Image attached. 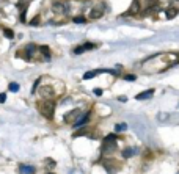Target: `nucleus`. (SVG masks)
I'll use <instances>...</instances> for the list:
<instances>
[{
  "instance_id": "obj_17",
  "label": "nucleus",
  "mask_w": 179,
  "mask_h": 174,
  "mask_svg": "<svg viewBox=\"0 0 179 174\" xmlns=\"http://www.w3.org/2000/svg\"><path fill=\"white\" fill-rule=\"evenodd\" d=\"M88 127H82V130H79V132L74 133V137H80V135H88Z\"/></svg>"
},
{
  "instance_id": "obj_18",
  "label": "nucleus",
  "mask_w": 179,
  "mask_h": 174,
  "mask_svg": "<svg viewBox=\"0 0 179 174\" xmlns=\"http://www.w3.org/2000/svg\"><path fill=\"white\" fill-rule=\"evenodd\" d=\"M72 21H74V24H83V22L87 21V17H83V16H77V17H74Z\"/></svg>"
},
{
  "instance_id": "obj_13",
  "label": "nucleus",
  "mask_w": 179,
  "mask_h": 174,
  "mask_svg": "<svg viewBox=\"0 0 179 174\" xmlns=\"http://www.w3.org/2000/svg\"><path fill=\"white\" fill-rule=\"evenodd\" d=\"M135 152H137V149H135V148H126L123 151V157L124 158H129L132 155H135Z\"/></svg>"
},
{
  "instance_id": "obj_26",
  "label": "nucleus",
  "mask_w": 179,
  "mask_h": 174,
  "mask_svg": "<svg viewBox=\"0 0 179 174\" xmlns=\"http://www.w3.org/2000/svg\"><path fill=\"white\" fill-rule=\"evenodd\" d=\"M105 140H108V141H112V140H116V135H107V137H105Z\"/></svg>"
},
{
  "instance_id": "obj_7",
  "label": "nucleus",
  "mask_w": 179,
  "mask_h": 174,
  "mask_svg": "<svg viewBox=\"0 0 179 174\" xmlns=\"http://www.w3.org/2000/svg\"><path fill=\"white\" fill-rule=\"evenodd\" d=\"M102 14H104V10L102 8H93L91 11H90V17L91 19H99V17H102Z\"/></svg>"
},
{
  "instance_id": "obj_10",
  "label": "nucleus",
  "mask_w": 179,
  "mask_h": 174,
  "mask_svg": "<svg viewBox=\"0 0 179 174\" xmlns=\"http://www.w3.org/2000/svg\"><path fill=\"white\" fill-rule=\"evenodd\" d=\"M19 171L24 173V174H32V173L36 171V168H35V166H30V165H21Z\"/></svg>"
},
{
  "instance_id": "obj_25",
  "label": "nucleus",
  "mask_w": 179,
  "mask_h": 174,
  "mask_svg": "<svg viewBox=\"0 0 179 174\" xmlns=\"http://www.w3.org/2000/svg\"><path fill=\"white\" fill-rule=\"evenodd\" d=\"M6 100V94L5 93H2V94H0V104H3Z\"/></svg>"
},
{
  "instance_id": "obj_1",
  "label": "nucleus",
  "mask_w": 179,
  "mask_h": 174,
  "mask_svg": "<svg viewBox=\"0 0 179 174\" xmlns=\"http://www.w3.org/2000/svg\"><path fill=\"white\" fill-rule=\"evenodd\" d=\"M36 108L44 118L52 119L53 113H55V102H53L52 99H44V100H41V102H38Z\"/></svg>"
},
{
  "instance_id": "obj_9",
  "label": "nucleus",
  "mask_w": 179,
  "mask_h": 174,
  "mask_svg": "<svg viewBox=\"0 0 179 174\" xmlns=\"http://www.w3.org/2000/svg\"><path fill=\"white\" fill-rule=\"evenodd\" d=\"M93 47H94V44H83V46H79V47L74 49V53H76V55H80L82 52H85V50H88V49H93Z\"/></svg>"
},
{
  "instance_id": "obj_8",
  "label": "nucleus",
  "mask_w": 179,
  "mask_h": 174,
  "mask_svg": "<svg viewBox=\"0 0 179 174\" xmlns=\"http://www.w3.org/2000/svg\"><path fill=\"white\" fill-rule=\"evenodd\" d=\"M153 94H154V90H148L145 93H140V94H137V100H145V99H151L153 97Z\"/></svg>"
},
{
  "instance_id": "obj_12",
  "label": "nucleus",
  "mask_w": 179,
  "mask_h": 174,
  "mask_svg": "<svg viewBox=\"0 0 179 174\" xmlns=\"http://www.w3.org/2000/svg\"><path fill=\"white\" fill-rule=\"evenodd\" d=\"M88 119H90V115L87 113V115H83L82 118H79L76 122H74V127H79V126H83L85 122H88Z\"/></svg>"
},
{
  "instance_id": "obj_4",
  "label": "nucleus",
  "mask_w": 179,
  "mask_h": 174,
  "mask_svg": "<svg viewBox=\"0 0 179 174\" xmlns=\"http://www.w3.org/2000/svg\"><path fill=\"white\" fill-rule=\"evenodd\" d=\"M38 93H40L42 99H53V96H55V91H53L52 86H41Z\"/></svg>"
},
{
  "instance_id": "obj_5",
  "label": "nucleus",
  "mask_w": 179,
  "mask_h": 174,
  "mask_svg": "<svg viewBox=\"0 0 179 174\" xmlns=\"http://www.w3.org/2000/svg\"><path fill=\"white\" fill-rule=\"evenodd\" d=\"M138 13H140V2L138 0H134V2L130 3L129 10H127L123 16H137Z\"/></svg>"
},
{
  "instance_id": "obj_19",
  "label": "nucleus",
  "mask_w": 179,
  "mask_h": 174,
  "mask_svg": "<svg viewBox=\"0 0 179 174\" xmlns=\"http://www.w3.org/2000/svg\"><path fill=\"white\" fill-rule=\"evenodd\" d=\"M126 129H127L126 124H116V126H115V130H116V132H123V130H126Z\"/></svg>"
},
{
  "instance_id": "obj_28",
  "label": "nucleus",
  "mask_w": 179,
  "mask_h": 174,
  "mask_svg": "<svg viewBox=\"0 0 179 174\" xmlns=\"http://www.w3.org/2000/svg\"><path fill=\"white\" fill-rule=\"evenodd\" d=\"M30 24H32V25H36V24H40V17H35L33 21L30 22Z\"/></svg>"
},
{
  "instance_id": "obj_27",
  "label": "nucleus",
  "mask_w": 179,
  "mask_h": 174,
  "mask_svg": "<svg viewBox=\"0 0 179 174\" xmlns=\"http://www.w3.org/2000/svg\"><path fill=\"white\" fill-rule=\"evenodd\" d=\"M40 85V79H36V82H35V85H33V91L32 93H36V86Z\"/></svg>"
},
{
  "instance_id": "obj_29",
  "label": "nucleus",
  "mask_w": 179,
  "mask_h": 174,
  "mask_svg": "<svg viewBox=\"0 0 179 174\" xmlns=\"http://www.w3.org/2000/svg\"><path fill=\"white\" fill-rule=\"evenodd\" d=\"M119 100H121V102H126V100H127V97H126V96H119V97H118Z\"/></svg>"
},
{
  "instance_id": "obj_14",
  "label": "nucleus",
  "mask_w": 179,
  "mask_h": 174,
  "mask_svg": "<svg viewBox=\"0 0 179 174\" xmlns=\"http://www.w3.org/2000/svg\"><path fill=\"white\" fill-rule=\"evenodd\" d=\"M178 8H167V11H165V16L168 17V19H173V17H176L178 16Z\"/></svg>"
},
{
  "instance_id": "obj_3",
  "label": "nucleus",
  "mask_w": 179,
  "mask_h": 174,
  "mask_svg": "<svg viewBox=\"0 0 179 174\" xmlns=\"http://www.w3.org/2000/svg\"><path fill=\"white\" fill-rule=\"evenodd\" d=\"M118 149V144H116V140H104V144H102V154H113L115 151Z\"/></svg>"
},
{
  "instance_id": "obj_23",
  "label": "nucleus",
  "mask_w": 179,
  "mask_h": 174,
  "mask_svg": "<svg viewBox=\"0 0 179 174\" xmlns=\"http://www.w3.org/2000/svg\"><path fill=\"white\" fill-rule=\"evenodd\" d=\"M124 80H127V82H134L135 75H126V77H124Z\"/></svg>"
},
{
  "instance_id": "obj_24",
  "label": "nucleus",
  "mask_w": 179,
  "mask_h": 174,
  "mask_svg": "<svg viewBox=\"0 0 179 174\" xmlns=\"http://www.w3.org/2000/svg\"><path fill=\"white\" fill-rule=\"evenodd\" d=\"M93 91H94V94H96V96H102V90H101V88H94Z\"/></svg>"
},
{
  "instance_id": "obj_22",
  "label": "nucleus",
  "mask_w": 179,
  "mask_h": 174,
  "mask_svg": "<svg viewBox=\"0 0 179 174\" xmlns=\"http://www.w3.org/2000/svg\"><path fill=\"white\" fill-rule=\"evenodd\" d=\"M46 163H47V168H53V166H55V162L50 160V158H47V160H46Z\"/></svg>"
},
{
  "instance_id": "obj_15",
  "label": "nucleus",
  "mask_w": 179,
  "mask_h": 174,
  "mask_svg": "<svg viewBox=\"0 0 179 174\" xmlns=\"http://www.w3.org/2000/svg\"><path fill=\"white\" fill-rule=\"evenodd\" d=\"M36 46H33V44H28V46H27V47H25V53H27V58H30V57H32L33 55V53H36Z\"/></svg>"
},
{
  "instance_id": "obj_16",
  "label": "nucleus",
  "mask_w": 179,
  "mask_h": 174,
  "mask_svg": "<svg viewBox=\"0 0 179 174\" xmlns=\"http://www.w3.org/2000/svg\"><path fill=\"white\" fill-rule=\"evenodd\" d=\"M38 50H40V52H42V55H44L46 58H49V57H50V55H49L50 50H49L47 46H41V47H38Z\"/></svg>"
},
{
  "instance_id": "obj_6",
  "label": "nucleus",
  "mask_w": 179,
  "mask_h": 174,
  "mask_svg": "<svg viewBox=\"0 0 179 174\" xmlns=\"http://www.w3.org/2000/svg\"><path fill=\"white\" fill-rule=\"evenodd\" d=\"M79 116H80V110H77V108H76V110H72V111H69V113L65 115L63 121L65 122H72V124H74V122L79 119Z\"/></svg>"
},
{
  "instance_id": "obj_11",
  "label": "nucleus",
  "mask_w": 179,
  "mask_h": 174,
  "mask_svg": "<svg viewBox=\"0 0 179 174\" xmlns=\"http://www.w3.org/2000/svg\"><path fill=\"white\" fill-rule=\"evenodd\" d=\"M101 72H104L102 69H99V71H98V69H94V71H88V72H85V74H83V79L90 80V79H93V77H96L98 74H101Z\"/></svg>"
},
{
  "instance_id": "obj_21",
  "label": "nucleus",
  "mask_w": 179,
  "mask_h": 174,
  "mask_svg": "<svg viewBox=\"0 0 179 174\" xmlns=\"http://www.w3.org/2000/svg\"><path fill=\"white\" fill-rule=\"evenodd\" d=\"M3 35H5L6 38H10V39H13V36H14V33L11 32V30H6V28L3 30Z\"/></svg>"
},
{
  "instance_id": "obj_2",
  "label": "nucleus",
  "mask_w": 179,
  "mask_h": 174,
  "mask_svg": "<svg viewBox=\"0 0 179 174\" xmlns=\"http://www.w3.org/2000/svg\"><path fill=\"white\" fill-rule=\"evenodd\" d=\"M52 10H53V13H57V14H68L69 11H71V5H69L68 2H53L52 3Z\"/></svg>"
},
{
  "instance_id": "obj_20",
  "label": "nucleus",
  "mask_w": 179,
  "mask_h": 174,
  "mask_svg": "<svg viewBox=\"0 0 179 174\" xmlns=\"http://www.w3.org/2000/svg\"><path fill=\"white\" fill-rule=\"evenodd\" d=\"M10 91H13V93H16V91H19V85L17 83H10Z\"/></svg>"
}]
</instances>
